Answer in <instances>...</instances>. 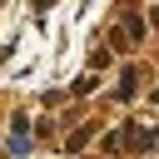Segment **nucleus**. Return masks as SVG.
Returning a JSON list of instances; mask_svg holds the SVG:
<instances>
[{
  "label": "nucleus",
  "mask_w": 159,
  "mask_h": 159,
  "mask_svg": "<svg viewBox=\"0 0 159 159\" xmlns=\"http://www.w3.org/2000/svg\"><path fill=\"white\" fill-rule=\"evenodd\" d=\"M25 139H30V129H25V119H15V134H10V154H20V149H25Z\"/></svg>",
  "instance_id": "nucleus-1"
}]
</instances>
